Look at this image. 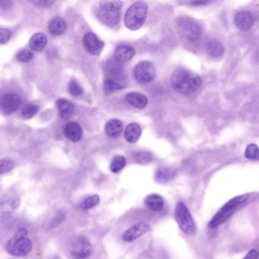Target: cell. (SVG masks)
<instances>
[{
    "instance_id": "1",
    "label": "cell",
    "mask_w": 259,
    "mask_h": 259,
    "mask_svg": "<svg viewBox=\"0 0 259 259\" xmlns=\"http://www.w3.org/2000/svg\"><path fill=\"white\" fill-rule=\"evenodd\" d=\"M171 85L173 89L179 94H191L200 88L202 79L192 72L177 69L172 75Z\"/></svg>"
},
{
    "instance_id": "2",
    "label": "cell",
    "mask_w": 259,
    "mask_h": 259,
    "mask_svg": "<svg viewBox=\"0 0 259 259\" xmlns=\"http://www.w3.org/2000/svg\"><path fill=\"white\" fill-rule=\"evenodd\" d=\"M28 230L21 228L15 233L6 244V249L10 254L17 257H25L28 255L33 248V243L29 238L27 237Z\"/></svg>"
},
{
    "instance_id": "3",
    "label": "cell",
    "mask_w": 259,
    "mask_h": 259,
    "mask_svg": "<svg viewBox=\"0 0 259 259\" xmlns=\"http://www.w3.org/2000/svg\"><path fill=\"white\" fill-rule=\"evenodd\" d=\"M148 10V5L142 1L135 3L125 13L124 18L125 26L133 31L139 29L145 23Z\"/></svg>"
},
{
    "instance_id": "4",
    "label": "cell",
    "mask_w": 259,
    "mask_h": 259,
    "mask_svg": "<svg viewBox=\"0 0 259 259\" xmlns=\"http://www.w3.org/2000/svg\"><path fill=\"white\" fill-rule=\"evenodd\" d=\"M248 195H242V196H237V197L233 198L231 200L229 201L209 222V228H215L225 222L236 212V210L239 209V207L248 199Z\"/></svg>"
},
{
    "instance_id": "5",
    "label": "cell",
    "mask_w": 259,
    "mask_h": 259,
    "mask_svg": "<svg viewBox=\"0 0 259 259\" xmlns=\"http://www.w3.org/2000/svg\"><path fill=\"white\" fill-rule=\"evenodd\" d=\"M175 218L179 228L187 235L196 233V224L189 211L183 202H179L175 210Z\"/></svg>"
},
{
    "instance_id": "6",
    "label": "cell",
    "mask_w": 259,
    "mask_h": 259,
    "mask_svg": "<svg viewBox=\"0 0 259 259\" xmlns=\"http://www.w3.org/2000/svg\"><path fill=\"white\" fill-rule=\"evenodd\" d=\"M133 75L139 83H150L156 78V69L152 62L143 61L136 66Z\"/></svg>"
},
{
    "instance_id": "7",
    "label": "cell",
    "mask_w": 259,
    "mask_h": 259,
    "mask_svg": "<svg viewBox=\"0 0 259 259\" xmlns=\"http://www.w3.org/2000/svg\"><path fill=\"white\" fill-rule=\"evenodd\" d=\"M179 28L188 40L196 42L202 37V29L200 25L190 18H181L179 20Z\"/></svg>"
},
{
    "instance_id": "8",
    "label": "cell",
    "mask_w": 259,
    "mask_h": 259,
    "mask_svg": "<svg viewBox=\"0 0 259 259\" xmlns=\"http://www.w3.org/2000/svg\"><path fill=\"white\" fill-rule=\"evenodd\" d=\"M93 247L91 242L86 238H77L72 245L71 254L74 258L85 259L91 255Z\"/></svg>"
},
{
    "instance_id": "9",
    "label": "cell",
    "mask_w": 259,
    "mask_h": 259,
    "mask_svg": "<svg viewBox=\"0 0 259 259\" xmlns=\"http://www.w3.org/2000/svg\"><path fill=\"white\" fill-rule=\"evenodd\" d=\"M22 100L18 94L8 93L1 98V108L5 114L15 113L20 107Z\"/></svg>"
},
{
    "instance_id": "10",
    "label": "cell",
    "mask_w": 259,
    "mask_h": 259,
    "mask_svg": "<svg viewBox=\"0 0 259 259\" xmlns=\"http://www.w3.org/2000/svg\"><path fill=\"white\" fill-rule=\"evenodd\" d=\"M84 46L88 53L94 56H98L101 53L104 43L93 33H87L83 39Z\"/></svg>"
},
{
    "instance_id": "11",
    "label": "cell",
    "mask_w": 259,
    "mask_h": 259,
    "mask_svg": "<svg viewBox=\"0 0 259 259\" xmlns=\"http://www.w3.org/2000/svg\"><path fill=\"white\" fill-rule=\"evenodd\" d=\"M150 229L151 227L146 223H138V224L132 226L124 233L122 239L125 242H133L138 238L149 232Z\"/></svg>"
},
{
    "instance_id": "12",
    "label": "cell",
    "mask_w": 259,
    "mask_h": 259,
    "mask_svg": "<svg viewBox=\"0 0 259 259\" xmlns=\"http://www.w3.org/2000/svg\"><path fill=\"white\" fill-rule=\"evenodd\" d=\"M120 63L121 62L116 60H110L106 66L107 78H110L119 83H121V81L125 79V73Z\"/></svg>"
},
{
    "instance_id": "13",
    "label": "cell",
    "mask_w": 259,
    "mask_h": 259,
    "mask_svg": "<svg viewBox=\"0 0 259 259\" xmlns=\"http://www.w3.org/2000/svg\"><path fill=\"white\" fill-rule=\"evenodd\" d=\"M97 19L107 26H115L117 25L119 22V12L106 11V10H102L99 7L96 11Z\"/></svg>"
},
{
    "instance_id": "14",
    "label": "cell",
    "mask_w": 259,
    "mask_h": 259,
    "mask_svg": "<svg viewBox=\"0 0 259 259\" xmlns=\"http://www.w3.org/2000/svg\"><path fill=\"white\" fill-rule=\"evenodd\" d=\"M234 23L239 30L248 31L254 24V18L250 12L241 11L235 16Z\"/></svg>"
},
{
    "instance_id": "15",
    "label": "cell",
    "mask_w": 259,
    "mask_h": 259,
    "mask_svg": "<svg viewBox=\"0 0 259 259\" xmlns=\"http://www.w3.org/2000/svg\"><path fill=\"white\" fill-rule=\"evenodd\" d=\"M64 134L67 139L73 142H77L81 140L83 135L80 125L76 122H69L64 128Z\"/></svg>"
},
{
    "instance_id": "16",
    "label": "cell",
    "mask_w": 259,
    "mask_h": 259,
    "mask_svg": "<svg viewBox=\"0 0 259 259\" xmlns=\"http://www.w3.org/2000/svg\"><path fill=\"white\" fill-rule=\"evenodd\" d=\"M20 205V199L15 196H7L4 198L1 203V213L2 215L12 213Z\"/></svg>"
},
{
    "instance_id": "17",
    "label": "cell",
    "mask_w": 259,
    "mask_h": 259,
    "mask_svg": "<svg viewBox=\"0 0 259 259\" xmlns=\"http://www.w3.org/2000/svg\"><path fill=\"white\" fill-rule=\"evenodd\" d=\"M125 100L130 105L138 109L145 108L148 103L146 96L138 92H132L127 94L125 96Z\"/></svg>"
},
{
    "instance_id": "18",
    "label": "cell",
    "mask_w": 259,
    "mask_h": 259,
    "mask_svg": "<svg viewBox=\"0 0 259 259\" xmlns=\"http://www.w3.org/2000/svg\"><path fill=\"white\" fill-rule=\"evenodd\" d=\"M115 59L118 62H124L130 60L135 55L134 47L128 45L118 46L115 50Z\"/></svg>"
},
{
    "instance_id": "19",
    "label": "cell",
    "mask_w": 259,
    "mask_h": 259,
    "mask_svg": "<svg viewBox=\"0 0 259 259\" xmlns=\"http://www.w3.org/2000/svg\"><path fill=\"white\" fill-rule=\"evenodd\" d=\"M145 203L147 208L152 212H161L164 209V199L158 195H150L145 199Z\"/></svg>"
},
{
    "instance_id": "20",
    "label": "cell",
    "mask_w": 259,
    "mask_h": 259,
    "mask_svg": "<svg viewBox=\"0 0 259 259\" xmlns=\"http://www.w3.org/2000/svg\"><path fill=\"white\" fill-rule=\"evenodd\" d=\"M48 29L52 35H62L67 30V23L62 18L55 17L49 22Z\"/></svg>"
},
{
    "instance_id": "21",
    "label": "cell",
    "mask_w": 259,
    "mask_h": 259,
    "mask_svg": "<svg viewBox=\"0 0 259 259\" xmlns=\"http://www.w3.org/2000/svg\"><path fill=\"white\" fill-rule=\"evenodd\" d=\"M56 107L59 110V115L63 119H68L74 113V106L71 102L64 99L56 100Z\"/></svg>"
},
{
    "instance_id": "22",
    "label": "cell",
    "mask_w": 259,
    "mask_h": 259,
    "mask_svg": "<svg viewBox=\"0 0 259 259\" xmlns=\"http://www.w3.org/2000/svg\"><path fill=\"white\" fill-rule=\"evenodd\" d=\"M141 136H142V128L139 124L133 122L127 125L124 133V136L127 142L135 143L140 139Z\"/></svg>"
},
{
    "instance_id": "23",
    "label": "cell",
    "mask_w": 259,
    "mask_h": 259,
    "mask_svg": "<svg viewBox=\"0 0 259 259\" xmlns=\"http://www.w3.org/2000/svg\"><path fill=\"white\" fill-rule=\"evenodd\" d=\"M123 125L122 122L117 119H110L105 125V132L107 136L111 138H116L120 136Z\"/></svg>"
},
{
    "instance_id": "24",
    "label": "cell",
    "mask_w": 259,
    "mask_h": 259,
    "mask_svg": "<svg viewBox=\"0 0 259 259\" xmlns=\"http://www.w3.org/2000/svg\"><path fill=\"white\" fill-rule=\"evenodd\" d=\"M46 43H47V38H46V34L43 33H37L31 37L29 46L32 50L39 52L44 49Z\"/></svg>"
},
{
    "instance_id": "25",
    "label": "cell",
    "mask_w": 259,
    "mask_h": 259,
    "mask_svg": "<svg viewBox=\"0 0 259 259\" xmlns=\"http://www.w3.org/2000/svg\"><path fill=\"white\" fill-rule=\"evenodd\" d=\"M208 53L214 58L221 57L224 54V49L220 42L215 40H210L206 45Z\"/></svg>"
},
{
    "instance_id": "26",
    "label": "cell",
    "mask_w": 259,
    "mask_h": 259,
    "mask_svg": "<svg viewBox=\"0 0 259 259\" xmlns=\"http://www.w3.org/2000/svg\"><path fill=\"white\" fill-rule=\"evenodd\" d=\"M125 87L123 84L119 83V82H116V81L107 77H106L104 83H103V89H104V91L107 94H110L111 93L114 92L115 91L122 89Z\"/></svg>"
},
{
    "instance_id": "27",
    "label": "cell",
    "mask_w": 259,
    "mask_h": 259,
    "mask_svg": "<svg viewBox=\"0 0 259 259\" xmlns=\"http://www.w3.org/2000/svg\"><path fill=\"white\" fill-rule=\"evenodd\" d=\"M174 176V173L172 170L167 168H161L157 171L155 179L160 183H165L171 180Z\"/></svg>"
},
{
    "instance_id": "28",
    "label": "cell",
    "mask_w": 259,
    "mask_h": 259,
    "mask_svg": "<svg viewBox=\"0 0 259 259\" xmlns=\"http://www.w3.org/2000/svg\"><path fill=\"white\" fill-rule=\"evenodd\" d=\"M125 164H126V160L125 157L117 155L112 160L110 170L114 173H119L125 167Z\"/></svg>"
},
{
    "instance_id": "29",
    "label": "cell",
    "mask_w": 259,
    "mask_h": 259,
    "mask_svg": "<svg viewBox=\"0 0 259 259\" xmlns=\"http://www.w3.org/2000/svg\"><path fill=\"white\" fill-rule=\"evenodd\" d=\"M122 6V3L121 1H101L99 7L106 11L119 12Z\"/></svg>"
},
{
    "instance_id": "30",
    "label": "cell",
    "mask_w": 259,
    "mask_h": 259,
    "mask_svg": "<svg viewBox=\"0 0 259 259\" xmlns=\"http://www.w3.org/2000/svg\"><path fill=\"white\" fill-rule=\"evenodd\" d=\"M99 202H100L99 196L94 195V196H89L81 203V208L84 210H88V209H93L94 207L97 206Z\"/></svg>"
},
{
    "instance_id": "31",
    "label": "cell",
    "mask_w": 259,
    "mask_h": 259,
    "mask_svg": "<svg viewBox=\"0 0 259 259\" xmlns=\"http://www.w3.org/2000/svg\"><path fill=\"white\" fill-rule=\"evenodd\" d=\"M39 110L40 108L36 104H28L22 110V117L26 119H31L38 113Z\"/></svg>"
},
{
    "instance_id": "32",
    "label": "cell",
    "mask_w": 259,
    "mask_h": 259,
    "mask_svg": "<svg viewBox=\"0 0 259 259\" xmlns=\"http://www.w3.org/2000/svg\"><path fill=\"white\" fill-rule=\"evenodd\" d=\"M245 158L249 160L259 159V148L255 144H250L245 151Z\"/></svg>"
},
{
    "instance_id": "33",
    "label": "cell",
    "mask_w": 259,
    "mask_h": 259,
    "mask_svg": "<svg viewBox=\"0 0 259 259\" xmlns=\"http://www.w3.org/2000/svg\"><path fill=\"white\" fill-rule=\"evenodd\" d=\"M135 160L140 164H148L153 160L152 154L146 151H140L135 154Z\"/></svg>"
},
{
    "instance_id": "34",
    "label": "cell",
    "mask_w": 259,
    "mask_h": 259,
    "mask_svg": "<svg viewBox=\"0 0 259 259\" xmlns=\"http://www.w3.org/2000/svg\"><path fill=\"white\" fill-rule=\"evenodd\" d=\"M69 91L73 96H80L84 92L83 88L76 80H72L69 84Z\"/></svg>"
},
{
    "instance_id": "35",
    "label": "cell",
    "mask_w": 259,
    "mask_h": 259,
    "mask_svg": "<svg viewBox=\"0 0 259 259\" xmlns=\"http://www.w3.org/2000/svg\"><path fill=\"white\" fill-rule=\"evenodd\" d=\"M33 56L34 54L32 52L28 49H22L18 53L16 59L21 62H28L33 59Z\"/></svg>"
},
{
    "instance_id": "36",
    "label": "cell",
    "mask_w": 259,
    "mask_h": 259,
    "mask_svg": "<svg viewBox=\"0 0 259 259\" xmlns=\"http://www.w3.org/2000/svg\"><path fill=\"white\" fill-rule=\"evenodd\" d=\"M14 167V163L10 159H2L0 161V173L2 174L9 173L11 171Z\"/></svg>"
},
{
    "instance_id": "37",
    "label": "cell",
    "mask_w": 259,
    "mask_h": 259,
    "mask_svg": "<svg viewBox=\"0 0 259 259\" xmlns=\"http://www.w3.org/2000/svg\"><path fill=\"white\" fill-rule=\"evenodd\" d=\"M12 33L10 30L4 29V28H1L0 30V40H1V43L4 44L9 41L10 37H11Z\"/></svg>"
},
{
    "instance_id": "38",
    "label": "cell",
    "mask_w": 259,
    "mask_h": 259,
    "mask_svg": "<svg viewBox=\"0 0 259 259\" xmlns=\"http://www.w3.org/2000/svg\"><path fill=\"white\" fill-rule=\"evenodd\" d=\"M258 258V252L256 250L251 249L247 253L243 259H257Z\"/></svg>"
},
{
    "instance_id": "39",
    "label": "cell",
    "mask_w": 259,
    "mask_h": 259,
    "mask_svg": "<svg viewBox=\"0 0 259 259\" xmlns=\"http://www.w3.org/2000/svg\"><path fill=\"white\" fill-rule=\"evenodd\" d=\"M53 1H33L32 4H35L38 7H49L53 4Z\"/></svg>"
},
{
    "instance_id": "40",
    "label": "cell",
    "mask_w": 259,
    "mask_h": 259,
    "mask_svg": "<svg viewBox=\"0 0 259 259\" xmlns=\"http://www.w3.org/2000/svg\"><path fill=\"white\" fill-rule=\"evenodd\" d=\"M12 2L10 1H2L1 2V8L2 9H8L11 6Z\"/></svg>"
},
{
    "instance_id": "41",
    "label": "cell",
    "mask_w": 259,
    "mask_h": 259,
    "mask_svg": "<svg viewBox=\"0 0 259 259\" xmlns=\"http://www.w3.org/2000/svg\"><path fill=\"white\" fill-rule=\"evenodd\" d=\"M209 1H199V2H193L191 3V5H205V4H209Z\"/></svg>"
}]
</instances>
